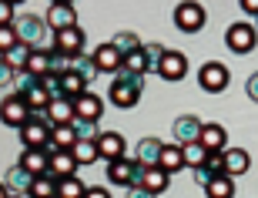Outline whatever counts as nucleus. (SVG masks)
Wrapping results in <instances>:
<instances>
[{"label":"nucleus","mask_w":258,"mask_h":198,"mask_svg":"<svg viewBox=\"0 0 258 198\" xmlns=\"http://www.w3.org/2000/svg\"><path fill=\"white\" fill-rule=\"evenodd\" d=\"M67 71H71V57L54 51V54H50V74H67Z\"/></svg>","instance_id":"44"},{"label":"nucleus","mask_w":258,"mask_h":198,"mask_svg":"<svg viewBox=\"0 0 258 198\" xmlns=\"http://www.w3.org/2000/svg\"><path fill=\"white\" fill-rule=\"evenodd\" d=\"M231 74H228V67L218 64V61H208V64H201L198 71V87L201 91H208V94H221L225 87H228Z\"/></svg>","instance_id":"7"},{"label":"nucleus","mask_w":258,"mask_h":198,"mask_svg":"<svg viewBox=\"0 0 258 198\" xmlns=\"http://www.w3.org/2000/svg\"><path fill=\"white\" fill-rule=\"evenodd\" d=\"M34 84H37V77L30 74V71H20V74L14 77V87H17L14 94H20V97H24V94H27V91H30V87H34Z\"/></svg>","instance_id":"43"},{"label":"nucleus","mask_w":258,"mask_h":198,"mask_svg":"<svg viewBox=\"0 0 258 198\" xmlns=\"http://www.w3.org/2000/svg\"><path fill=\"white\" fill-rule=\"evenodd\" d=\"M77 165L74 161V155L71 151H57V155H50V165H47V175L54 181H60V178H71V175H77Z\"/></svg>","instance_id":"18"},{"label":"nucleus","mask_w":258,"mask_h":198,"mask_svg":"<svg viewBox=\"0 0 258 198\" xmlns=\"http://www.w3.org/2000/svg\"><path fill=\"white\" fill-rule=\"evenodd\" d=\"M164 51H168V47H161V44H144V61H148V74H158Z\"/></svg>","instance_id":"38"},{"label":"nucleus","mask_w":258,"mask_h":198,"mask_svg":"<svg viewBox=\"0 0 258 198\" xmlns=\"http://www.w3.org/2000/svg\"><path fill=\"white\" fill-rule=\"evenodd\" d=\"M205 195L208 198H235V178L221 175V178H211L205 185Z\"/></svg>","instance_id":"26"},{"label":"nucleus","mask_w":258,"mask_h":198,"mask_svg":"<svg viewBox=\"0 0 258 198\" xmlns=\"http://www.w3.org/2000/svg\"><path fill=\"white\" fill-rule=\"evenodd\" d=\"M124 67L127 71H138V74H148V61H144V47L134 51V54L124 57Z\"/></svg>","instance_id":"42"},{"label":"nucleus","mask_w":258,"mask_h":198,"mask_svg":"<svg viewBox=\"0 0 258 198\" xmlns=\"http://www.w3.org/2000/svg\"><path fill=\"white\" fill-rule=\"evenodd\" d=\"M10 198H30V195H10Z\"/></svg>","instance_id":"54"},{"label":"nucleus","mask_w":258,"mask_h":198,"mask_svg":"<svg viewBox=\"0 0 258 198\" xmlns=\"http://www.w3.org/2000/svg\"><path fill=\"white\" fill-rule=\"evenodd\" d=\"M44 118H47L54 128H57V124H71V121H74V101H67V97H54V101L47 104Z\"/></svg>","instance_id":"21"},{"label":"nucleus","mask_w":258,"mask_h":198,"mask_svg":"<svg viewBox=\"0 0 258 198\" xmlns=\"http://www.w3.org/2000/svg\"><path fill=\"white\" fill-rule=\"evenodd\" d=\"M84 198H111V191H107V188H87Z\"/></svg>","instance_id":"51"},{"label":"nucleus","mask_w":258,"mask_h":198,"mask_svg":"<svg viewBox=\"0 0 258 198\" xmlns=\"http://www.w3.org/2000/svg\"><path fill=\"white\" fill-rule=\"evenodd\" d=\"M27 71H30L34 77H44V74H50V54H47V51H30Z\"/></svg>","instance_id":"35"},{"label":"nucleus","mask_w":258,"mask_h":198,"mask_svg":"<svg viewBox=\"0 0 258 198\" xmlns=\"http://www.w3.org/2000/svg\"><path fill=\"white\" fill-rule=\"evenodd\" d=\"M74 118L101 121V118H104V101H101L94 91H84V94H77V97H74Z\"/></svg>","instance_id":"14"},{"label":"nucleus","mask_w":258,"mask_h":198,"mask_svg":"<svg viewBox=\"0 0 258 198\" xmlns=\"http://www.w3.org/2000/svg\"><path fill=\"white\" fill-rule=\"evenodd\" d=\"M60 77H64V74H44V77H37V84L50 94V101H54V97H64V81H60Z\"/></svg>","instance_id":"37"},{"label":"nucleus","mask_w":258,"mask_h":198,"mask_svg":"<svg viewBox=\"0 0 258 198\" xmlns=\"http://www.w3.org/2000/svg\"><path fill=\"white\" fill-rule=\"evenodd\" d=\"M10 4H14V7H17V4H24V0H10Z\"/></svg>","instance_id":"55"},{"label":"nucleus","mask_w":258,"mask_h":198,"mask_svg":"<svg viewBox=\"0 0 258 198\" xmlns=\"http://www.w3.org/2000/svg\"><path fill=\"white\" fill-rule=\"evenodd\" d=\"M54 40H57V51H60V54L77 57V54H84L87 34L81 27H67V30H57V34H54Z\"/></svg>","instance_id":"12"},{"label":"nucleus","mask_w":258,"mask_h":198,"mask_svg":"<svg viewBox=\"0 0 258 198\" xmlns=\"http://www.w3.org/2000/svg\"><path fill=\"white\" fill-rule=\"evenodd\" d=\"M71 155H74L77 165H94L101 155H97V141H77L74 148H71Z\"/></svg>","instance_id":"32"},{"label":"nucleus","mask_w":258,"mask_h":198,"mask_svg":"<svg viewBox=\"0 0 258 198\" xmlns=\"http://www.w3.org/2000/svg\"><path fill=\"white\" fill-rule=\"evenodd\" d=\"M77 144V134L71 124H57L54 134H50V144H47V155H57V151H71Z\"/></svg>","instance_id":"23"},{"label":"nucleus","mask_w":258,"mask_h":198,"mask_svg":"<svg viewBox=\"0 0 258 198\" xmlns=\"http://www.w3.org/2000/svg\"><path fill=\"white\" fill-rule=\"evenodd\" d=\"M84 195H87V185L77 178V175L57 181V198H84Z\"/></svg>","instance_id":"28"},{"label":"nucleus","mask_w":258,"mask_h":198,"mask_svg":"<svg viewBox=\"0 0 258 198\" xmlns=\"http://www.w3.org/2000/svg\"><path fill=\"white\" fill-rule=\"evenodd\" d=\"M14 30H17L20 44H27L30 51H47V54H54V51H57L54 30H50L47 20L37 17V14H20V17L14 20Z\"/></svg>","instance_id":"1"},{"label":"nucleus","mask_w":258,"mask_h":198,"mask_svg":"<svg viewBox=\"0 0 258 198\" xmlns=\"http://www.w3.org/2000/svg\"><path fill=\"white\" fill-rule=\"evenodd\" d=\"M34 178H37V175H30L27 168H24V165H14V168H7L4 171V185H7V191L10 195H27L30 191V185H34Z\"/></svg>","instance_id":"16"},{"label":"nucleus","mask_w":258,"mask_h":198,"mask_svg":"<svg viewBox=\"0 0 258 198\" xmlns=\"http://www.w3.org/2000/svg\"><path fill=\"white\" fill-rule=\"evenodd\" d=\"M24 101H27V108H30L34 114H44V111H47V104H50V94H47L40 84H34L27 94H24Z\"/></svg>","instance_id":"31"},{"label":"nucleus","mask_w":258,"mask_h":198,"mask_svg":"<svg viewBox=\"0 0 258 198\" xmlns=\"http://www.w3.org/2000/svg\"><path fill=\"white\" fill-rule=\"evenodd\" d=\"M144 178V168L138 165V158H117V161H107V181L111 185H121V188H134L141 185Z\"/></svg>","instance_id":"3"},{"label":"nucleus","mask_w":258,"mask_h":198,"mask_svg":"<svg viewBox=\"0 0 258 198\" xmlns=\"http://www.w3.org/2000/svg\"><path fill=\"white\" fill-rule=\"evenodd\" d=\"M127 198H158L154 191H148L144 185H134V188H127Z\"/></svg>","instance_id":"48"},{"label":"nucleus","mask_w":258,"mask_h":198,"mask_svg":"<svg viewBox=\"0 0 258 198\" xmlns=\"http://www.w3.org/2000/svg\"><path fill=\"white\" fill-rule=\"evenodd\" d=\"M20 165H24L30 175H47L50 155H47L44 148H24V155H20Z\"/></svg>","instance_id":"22"},{"label":"nucleus","mask_w":258,"mask_h":198,"mask_svg":"<svg viewBox=\"0 0 258 198\" xmlns=\"http://www.w3.org/2000/svg\"><path fill=\"white\" fill-rule=\"evenodd\" d=\"M205 24H208V14H205V7H201L198 0H181V4L174 7V27L178 30L198 34Z\"/></svg>","instance_id":"5"},{"label":"nucleus","mask_w":258,"mask_h":198,"mask_svg":"<svg viewBox=\"0 0 258 198\" xmlns=\"http://www.w3.org/2000/svg\"><path fill=\"white\" fill-rule=\"evenodd\" d=\"M195 181H198L201 188H205V185H208V181H211V175H208V171H205V168H195Z\"/></svg>","instance_id":"50"},{"label":"nucleus","mask_w":258,"mask_h":198,"mask_svg":"<svg viewBox=\"0 0 258 198\" xmlns=\"http://www.w3.org/2000/svg\"><path fill=\"white\" fill-rule=\"evenodd\" d=\"M111 44H114L117 51H121V54H134V51H141L144 47V40L138 37V34H134V30H121V34H114V40H111Z\"/></svg>","instance_id":"29"},{"label":"nucleus","mask_w":258,"mask_h":198,"mask_svg":"<svg viewBox=\"0 0 258 198\" xmlns=\"http://www.w3.org/2000/svg\"><path fill=\"white\" fill-rule=\"evenodd\" d=\"M50 134H54V124L44 114H30V121L20 128V141H24V148H44L47 151Z\"/></svg>","instance_id":"6"},{"label":"nucleus","mask_w":258,"mask_h":198,"mask_svg":"<svg viewBox=\"0 0 258 198\" xmlns=\"http://www.w3.org/2000/svg\"><path fill=\"white\" fill-rule=\"evenodd\" d=\"M7 61H10V67H14L17 74H20V71H27V61H30V47H27V44H17V47H14V51H10V54H7Z\"/></svg>","instance_id":"39"},{"label":"nucleus","mask_w":258,"mask_h":198,"mask_svg":"<svg viewBox=\"0 0 258 198\" xmlns=\"http://www.w3.org/2000/svg\"><path fill=\"white\" fill-rule=\"evenodd\" d=\"M124 134H117V131H101L97 134V155L104 161H117V158H124Z\"/></svg>","instance_id":"15"},{"label":"nucleus","mask_w":258,"mask_h":198,"mask_svg":"<svg viewBox=\"0 0 258 198\" xmlns=\"http://www.w3.org/2000/svg\"><path fill=\"white\" fill-rule=\"evenodd\" d=\"M44 20H47V27L57 34V30L77 27V10H74V4H50Z\"/></svg>","instance_id":"11"},{"label":"nucleus","mask_w":258,"mask_h":198,"mask_svg":"<svg viewBox=\"0 0 258 198\" xmlns=\"http://www.w3.org/2000/svg\"><path fill=\"white\" fill-rule=\"evenodd\" d=\"M181 158H184V168H201V165H205V158H208V151L201 148L198 141L195 144H181Z\"/></svg>","instance_id":"33"},{"label":"nucleus","mask_w":258,"mask_h":198,"mask_svg":"<svg viewBox=\"0 0 258 198\" xmlns=\"http://www.w3.org/2000/svg\"><path fill=\"white\" fill-rule=\"evenodd\" d=\"M91 57H94V64H97V71H101V74H117V71L124 67V54H121L111 40H107V44H101V47H97Z\"/></svg>","instance_id":"10"},{"label":"nucleus","mask_w":258,"mask_h":198,"mask_svg":"<svg viewBox=\"0 0 258 198\" xmlns=\"http://www.w3.org/2000/svg\"><path fill=\"white\" fill-rule=\"evenodd\" d=\"M241 4V10L248 14V17H258V0H238Z\"/></svg>","instance_id":"49"},{"label":"nucleus","mask_w":258,"mask_h":198,"mask_svg":"<svg viewBox=\"0 0 258 198\" xmlns=\"http://www.w3.org/2000/svg\"><path fill=\"white\" fill-rule=\"evenodd\" d=\"M71 71H74V74H81V77L87 81V84H91V81H94V77L101 74L91 54H77V57H71Z\"/></svg>","instance_id":"27"},{"label":"nucleus","mask_w":258,"mask_h":198,"mask_svg":"<svg viewBox=\"0 0 258 198\" xmlns=\"http://www.w3.org/2000/svg\"><path fill=\"white\" fill-rule=\"evenodd\" d=\"M161 148H164V141H158V138H141L134 158H138L141 168H158V161H161Z\"/></svg>","instance_id":"19"},{"label":"nucleus","mask_w":258,"mask_h":198,"mask_svg":"<svg viewBox=\"0 0 258 198\" xmlns=\"http://www.w3.org/2000/svg\"><path fill=\"white\" fill-rule=\"evenodd\" d=\"M50 4H74V0H50Z\"/></svg>","instance_id":"53"},{"label":"nucleus","mask_w":258,"mask_h":198,"mask_svg":"<svg viewBox=\"0 0 258 198\" xmlns=\"http://www.w3.org/2000/svg\"><path fill=\"white\" fill-rule=\"evenodd\" d=\"M158 168H164L168 175L184 168V158H181V144H164L161 148V161H158Z\"/></svg>","instance_id":"25"},{"label":"nucleus","mask_w":258,"mask_h":198,"mask_svg":"<svg viewBox=\"0 0 258 198\" xmlns=\"http://www.w3.org/2000/svg\"><path fill=\"white\" fill-rule=\"evenodd\" d=\"M27 195L30 198H57V181L50 178V175H37Z\"/></svg>","instance_id":"30"},{"label":"nucleus","mask_w":258,"mask_h":198,"mask_svg":"<svg viewBox=\"0 0 258 198\" xmlns=\"http://www.w3.org/2000/svg\"><path fill=\"white\" fill-rule=\"evenodd\" d=\"M141 185L148 191H154V195H161V191H168V185H171V175H168L164 168H144Z\"/></svg>","instance_id":"24"},{"label":"nucleus","mask_w":258,"mask_h":198,"mask_svg":"<svg viewBox=\"0 0 258 198\" xmlns=\"http://www.w3.org/2000/svg\"><path fill=\"white\" fill-rule=\"evenodd\" d=\"M60 81H64V97H67V101H74L77 94H84V91H87V81L81 74H74V71H67Z\"/></svg>","instance_id":"34"},{"label":"nucleus","mask_w":258,"mask_h":198,"mask_svg":"<svg viewBox=\"0 0 258 198\" xmlns=\"http://www.w3.org/2000/svg\"><path fill=\"white\" fill-rule=\"evenodd\" d=\"M201 168L208 171L211 178H221V175H228V171H225V151H215V155H208Z\"/></svg>","instance_id":"40"},{"label":"nucleus","mask_w":258,"mask_h":198,"mask_svg":"<svg viewBox=\"0 0 258 198\" xmlns=\"http://www.w3.org/2000/svg\"><path fill=\"white\" fill-rule=\"evenodd\" d=\"M71 128H74V134H77V141H97V121H87V118H74L71 121Z\"/></svg>","instance_id":"36"},{"label":"nucleus","mask_w":258,"mask_h":198,"mask_svg":"<svg viewBox=\"0 0 258 198\" xmlns=\"http://www.w3.org/2000/svg\"><path fill=\"white\" fill-rule=\"evenodd\" d=\"M184 74H188V57H184L181 51H164L158 77H164V81H181Z\"/></svg>","instance_id":"13"},{"label":"nucleus","mask_w":258,"mask_h":198,"mask_svg":"<svg viewBox=\"0 0 258 198\" xmlns=\"http://www.w3.org/2000/svg\"><path fill=\"white\" fill-rule=\"evenodd\" d=\"M20 44V37H17V30H14V24H7V27H0V54L7 57L10 51Z\"/></svg>","instance_id":"41"},{"label":"nucleus","mask_w":258,"mask_h":198,"mask_svg":"<svg viewBox=\"0 0 258 198\" xmlns=\"http://www.w3.org/2000/svg\"><path fill=\"white\" fill-rule=\"evenodd\" d=\"M251 168V158L245 148H225V171H228V178H238V175H245V171Z\"/></svg>","instance_id":"20"},{"label":"nucleus","mask_w":258,"mask_h":198,"mask_svg":"<svg viewBox=\"0 0 258 198\" xmlns=\"http://www.w3.org/2000/svg\"><path fill=\"white\" fill-rule=\"evenodd\" d=\"M14 20H17V7H14L10 0H0V27H7Z\"/></svg>","instance_id":"46"},{"label":"nucleus","mask_w":258,"mask_h":198,"mask_svg":"<svg viewBox=\"0 0 258 198\" xmlns=\"http://www.w3.org/2000/svg\"><path fill=\"white\" fill-rule=\"evenodd\" d=\"M30 108H27V101H24V97L20 94H10V97H4V101H0V121L7 124V128H24V124L30 121Z\"/></svg>","instance_id":"8"},{"label":"nucleus","mask_w":258,"mask_h":198,"mask_svg":"<svg viewBox=\"0 0 258 198\" xmlns=\"http://www.w3.org/2000/svg\"><path fill=\"white\" fill-rule=\"evenodd\" d=\"M225 44H228L231 54H251L258 44V27L248 24V20H238V24H231L225 30Z\"/></svg>","instance_id":"4"},{"label":"nucleus","mask_w":258,"mask_h":198,"mask_svg":"<svg viewBox=\"0 0 258 198\" xmlns=\"http://www.w3.org/2000/svg\"><path fill=\"white\" fill-rule=\"evenodd\" d=\"M201 128H205V121L195 118V114H181V118H174V124H171L174 144H195L201 138Z\"/></svg>","instance_id":"9"},{"label":"nucleus","mask_w":258,"mask_h":198,"mask_svg":"<svg viewBox=\"0 0 258 198\" xmlns=\"http://www.w3.org/2000/svg\"><path fill=\"white\" fill-rule=\"evenodd\" d=\"M141 91H144V74L121 67V71L114 74V81H111V91H107V97H111V104H114V108L127 111V108H134V104L141 101Z\"/></svg>","instance_id":"2"},{"label":"nucleus","mask_w":258,"mask_h":198,"mask_svg":"<svg viewBox=\"0 0 258 198\" xmlns=\"http://www.w3.org/2000/svg\"><path fill=\"white\" fill-rule=\"evenodd\" d=\"M198 144L208 151V155H215V151H225V148H228V131H225L221 124H205V128H201Z\"/></svg>","instance_id":"17"},{"label":"nucleus","mask_w":258,"mask_h":198,"mask_svg":"<svg viewBox=\"0 0 258 198\" xmlns=\"http://www.w3.org/2000/svg\"><path fill=\"white\" fill-rule=\"evenodd\" d=\"M0 198H10V191H7V185L0 181Z\"/></svg>","instance_id":"52"},{"label":"nucleus","mask_w":258,"mask_h":198,"mask_svg":"<svg viewBox=\"0 0 258 198\" xmlns=\"http://www.w3.org/2000/svg\"><path fill=\"white\" fill-rule=\"evenodd\" d=\"M245 91H248V97H251V101L258 104V71H255V74L248 77V81H245Z\"/></svg>","instance_id":"47"},{"label":"nucleus","mask_w":258,"mask_h":198,"mask_svg":"<svg viewBox=\"0 0 258 198\" xmlns=\"http://www.w3.org/2000/svg\"><path fill=\"white\" fill-rule=\"evenodd\" d=\"M14 77H17V71L10 67L7 57L0 54V87H10V84H14Z\"/></svg>","instance_id":"45"}]
</instances>
